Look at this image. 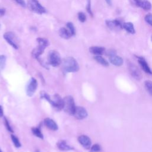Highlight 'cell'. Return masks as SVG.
Here are the masks:
<instances>
[{
    "label": "cell",
    "mask_w": 152,
    "mask_h": 152,
    "mask_svg": "<svg viewBox=\"0 0 152 152\" xmlns=\"http://www.w3.org/2000/svg\"><path fill=\"white\" fill-rule=\"evenodd\" d=\"M40 97L46 100L49 103L57 110H61L64 108V99L58 94H55L51 97L45 91H41L40 93Z\"/></svg>",
    "instance_id": "obj_1"
},
{
    "label": "cell",
    "mask_w": 152,
    "mask_h": 152,
    "mask_svg": "<svg viewBox=\"0 0 152 152\" xmlns=\"http://www.w3.org/2000/svg\"><path fill=\"white\" fill-rule=\"evenodd\" d=\"M62 68L64 72H75L79 70V65L76 59L71 56L65 58L62 61Z\"/></svg>",
    "instance_id": "obj_2"
},
{
    "label": "cell",
    "mask_w": 152,
    "mask_h": 152,
    "mask_svg": "<svg viewBox=\"0 0 152 152\" xmlns=\"http://www.w3.org/2000/svg\"><path fill=\"white\" fill-rule=\"evenodd\" d=\"M36 40L38 43V45L33 50L31 54L34 58L39 60V56L44 52L45 49L49 46V42L48 39L43 37H38Z\"/></svg>",
    "instance_id": "obj_3"
},
{
    "label": "cell",
    "mask_w": 152,
    "mask_h": 152,
    "mask_svg": "<svg viewBox=\"0 0 152 152\" xmlns=\"http://www.w3.org/2000/svg\"><path fill=\"white\" fill-rule=\"evenodd\" d=\"M48 63L52 66L56 67L62 63V59L59 52L55 50L49 52L48 55Z\"/></svg>",
    "instance_id": "obj_4"
},
{
    "label": "cell",
    "mask_w": 152,
    "mask_h": 152,
    "mask_svg": "<svg viewBox=\"0 0 152 152\" xmlns=\"http://www.w3.org/2000/svg\"><path fill=\"white\" fill-rule=\"evenodd\" d=\"M63 99L64 103L63 109L67 113L73 115L76 107L74 98L71 96H67L65 97Z\"/></svg>",
    "instance_id": "obj_5"
},
{
    "label": "cell",
    "mask_w": 152,
    "mask_h": 152,
    "mask_svg": "<svg viewBox=\"0 0 152 152\" xmlns=\"http://www.w3.org/2000/svg\"><path fill=\"white\" fill-rule=\"evenodd\" d=\"M27 4L29 9L37 14H42L46 12V9L38 1V0H28Z\"/></svg>",
    "instance_id": "obj_6"
},
{
    "label": "cell",
    "mask_w": 152,
    "mask_h": 152,
    "mask_svg": "<svg viewBox=\"0 0 152 152\" xmlns=\"http://www.w3.org/2000/svg\"><path fill=\"white\" fill-rule=\"evenodd\" d=\"M128 68L130 74L132 75V77L137 80H140L141 79V78L142 77V74L136 65L129 62L128 63Z\"/></svg>",
    "instance_id": "obj_7"
},
{
    "label": "cell",
    "mask_w": 152,
    "mask_h": 152,
    "mask_svg": "<svg viewBox=\"0 0 152 152\" xmlns=\"http://www.w3.org/2000/svg\"><path fill=\"white\" fill-rule=\"evenodd\" d=\"M37 87V80L34 78L31 77L30 79L26 86V93L27 96L29 97L32 96L34 94V92L36 91Z\"/></svg>",
    "instance_id": "obj_8"
},
{
    "label": "cell",
    "mask_w": 152,
    "mask_h": 152,
    "mask_svg": "<svg viewBox=\"0 0 152 152\" xmlns=\"http://www.w3.org/2000/svg\"><path fill=\"white\" fill-rule=\"evenodd\" d=\"M3 37L4 39L6 40V42L10 45L13 48L15 49H18V46L17 43H16V37L14 33L12 32H7L5 33L3 35Z\"/></svg>",
    "instance_id": "obj_9"
},
{
    "label": "cell",
    "mask_w": 152,
    "mask_h": 152,
    "mask_svg": "<svg viewBox=\"0 0 152 152\" xmlns=\"http://www.w3.org/2000/svg\"><path fill=\"white\" fill-rule=\"evenodd\" d=\"M106 24L107 26V27L113 31H118L120 30L121 29H122V24H121V23L115 19V20H106Z\"/></svg>",
    "instance_id": "obj_10"
},
{
    "label": "cell",
    "mask_w": 152,
    "mask_h": 152,
    "mask_svg": "<svg viewBox=\"0 0 152 152\" xmlns=\"http://www.w3.org/2000/svg\"><path fill=\"white\" fill-rule=\"evenodd\" d=\"M73 115L76 119L81 120L86 118L87 116L88 113L84 107L82 106H76Z\"/></svg>",
    "instance_id": "obj_11"
},
{
    "label": "cell",
    "mask_w": 152,
    "mask_h": 152,
    "mask_svg": "<svg viewBox=\"0 0 152 152\" xmlns=\"http://www.w3.org/2000/svg\"><path fill=\"white\" fill-rule=\"evenodd\" d=\"M78 141L80 144L86 149H89L91 147V141L90 138L86 135H81L78 138Z\"/></svg>",
    "instance_id": "obj_12"
},
{
    "label": "cell",
    "mask_w": 152,
    "mask_h": 152,
    "mask_svg": "<svg viewBox=\"0 0 152 152\" xmlns=\"http://www.w3.org/2000/svg\"><path fill=\"white\" fill-rule=\"evenodd\" d=\"M134 2L137 7L144 10H150L152 8V5L148 0H134Z\"/></svg>",
    "instance_id": "obj_13"
},
{
    "label": "cell",
    "mask_w": 152,
    "mask_h": 152,
    "mask_svg": "<svg viewBox=\"0 0 152 152\" xmlns=\"http://www.w3.org/2000/svg\"><path fill=\"white\" fill-rule=\"evenodd\" d=\"M138 62L141 66V68H142V69L147 74L152 75V71L151 70L150 66H148L147 62H146V61L145 60V59L142 57H140L138 56Z\"/></svg>",
    "instance_id": "obj_14"
},
{
    "label": "cell",
    "mask_w": 152,
    "mask_h": 152,
    "mask_svg": "<svg viewBox=\"0 0 152 152\" xmlns=\"http://www.w3.org/2000/svg\"><path fill=\"white\" fill-rule=\"evenodd\" d=\"M109 57V61L112 64L116 66H120L123 64V62H124L123 59L121 56L116 55V54L110 56Z\"/></svg>",
    "instance_id": "obj_15"
},
{
    "label": "cell",
    "mask_w": 152,
    "mask_h": 152,
    "mask_svg": "<svg viewBox=\"0 0 152 152\" xmlns=\"http://www.w3.org/2000/svg\"><path fill=\"white\" fill-rule=\"evenodd\" d=\"M44 123H45V125L46 126V127L48 128L49 129H51L53 131H56L58 129V126L56 123L53 119L49 118H45L44 119Z\"/></svg>",
    "instance_id": "obj_16"
},
{
    "label": "cell",
    "mask_w": 152,
    "mask_h": 152,
    "mask_svg": "<svg viewBox=\"0 0 152 152\" xmlns=\"http://www.w3.org/2000/svg\"><path fill=\"white\" fill-rule=\"evenodd\" d=\"M89 51L91 53L95 55H102L105 52V48L102 46H91L89 48Z\"/></svg>",
    "instance_id": "obj_17"
},
{
    "label": "cell",
    "mask_w": 152,
    "mask_h": 152,
    "mask_svg": "<svg viewBox=\"0 0 152 152\" xmlns=\"http://www.w3.org/2000/svg\"><path fill=\"white\" fill-rule=\"evenodd\" d=\"M59 35L60 37H61L63 39H69L72 36L70 31L68 28L65 27H61L59 30Z\"/></svg>",
    "instance_id": "obj_18"
},
{
    "label": "cell",
    "mask_w": 152,
    "mask_h": 152,
    "mask_svg": "<svg viewBox=\"0 0 152 152\" xmlns=\"http://www.w3.org/2000/svg\"><path fill=\"white\" fill-rule=\"evenodd\" d=\"M57 147L58 148L62 151H68V150H71L72 149L71 147H70L66 142V141L64 140H61L58 141L57 144Z\"/></svg>",
    "instance_id": "obj_19"
},
{
    "label": "cell",
    "mask_w": 152,
    "mask_h": 152,
    "mask_svg": "<svg viewBox=\"0 0 152 152\" xmlns=\"http://www.w3.org/2000/svg\"><path fill=\"white\" fill-rule=\"evenodd\" d=\"M122 28L130 34H135V30L134 24L131 22H125L122 24Z\"/></svg>",
    "instance_id": "obj_20"
},
{
    "label": "cell",
    "mask_w": 152,
    "mask_h": 152,
    "mask_svg": "<svg viewBox=\"0 0 152 152\" xmlns=\"http://www.w3.org/2000/svg\"><path fill=\"white\" fill-rule=\"evenodd\" d=\"M94 59L97 62L104 66H108L109 65V62L101 55H95L94 56Z\"/></svg>",
    "instance_id": "obj_21"
},
{
    "label": "cell",
    "mask_w": 152,
    "mask_h": 152,
    "mask_svg": "<svg viewBox=\"0 0 152 152\" xmlns=\"http://www.w3.org/2000/svg\"><path fill=\"white\" fill-rule=\"evenodd\" d=\"M31 131L33 134L37 137L40 139H43V135L41 132L40 129L39 127H33L31 128Z\"/></svg>",
    "instance_id": "obj_22"
},
{
    "label": "cell",
    "mask_w": 152,
    "mask_h": 152,
    "mask_svg": "<svg viewBox=\"0 0 152 152\" xmlns=\"http://www.w3.org/2000/svg\"><path fill=\"white\" fill-rule=\"evenodd\" d=\"M144 86L147 91L152 96V81L150 80L145 81Z\"/></svg>",
    "instance_id": "obj_23"
},
{
    "label": "cell",
    "mask_w": 152,
    "mask_h": 152,
    "mask_svg": "<svg viewBox=\"0 0 152 152\" xmlns=\"http://www.w3.org/2000/svg\"><path fill=\"white\" fill-rule=\"evenodd\" d=\"M11 138L12 140V141L13 142V144L14 145V146L17 148H19L21 146V144L18 140V138L14 135L13 134H11Z\"/></svg>",
    "instance_id": "obj_24"
},
{
    "label": "cell",
    "mask_w": 152,
    "mask_h": 152,
    "mask_svg": "<svg viewBox=\"0 0 152 152\" xmlns=\"http://www.w3.org/2000/svg\"><path fill=\"white\" fill-rule=\"evenodd\" d=\"M66 27L69 29L72 36L75 34V28L74 24L71 22H68L66 23Z\"/></svg>",
    "instance_id": "obj_25"
},
{
    "label": "cell",
    "mask_w": 152,
    "mask_h": 152,
    "mask_svg": "<svg viewBox=\"0 0 152 152\" xmlns=\"http://www.w3.org/2000/svg\"><path fill=\"white\" fill-rule=\"evenodd\" d=\"M91 0H87V5H86V11L90 14L91 17H93V13L91 10Z\"/></svg>",
    "instance_id": "obj_26"
},
{
    "label": "cell",
    "mask_w": 152,
    "mask_h": 152,
    "mask_svg": "<svg viewBox=\"0 0 152 152\" xmlns=\"http://www.w3.org/2000/svg\"><path fill=\"white\" fill-rule=\"evenodd\" d=\"M145 21L152 27V14H148L144 17Z\"/></svg>",
    "instance_id": "obj_27"
},
{
    "label": "cell",
    "mask_w": 152,
    "mask_h": 152,
    "mask_svg": "<svg viewBox=\"0 0 152 152\" xmlns=\"http://www.w3.org/2000/svg\"><path fill=\"white\" fill-rule=\"evenodd\" d=\"M91 152H99L101 151V147L98 144H95L91 147Z\"/></svg>",
    "instance_id": "obj_28"
},
{
    "label": "cell",
    "mask_w": 152,
    "mask_h": 152,
    "mask_svg": "<svg viewBox=\"0 0 152 152\" xmlns=\"http://www.w3.org/2000/svg\"><path fill=\"white\" fill-rule=\"evenodd\" d=\"M78 18L81 23H84L86 20V15L83 12H79L78 13Z\"/></svg>",
    "instance_id": "obj_29"
},
{
    "label": "cell",
    "mask_w": 152,
    "mask_h": 152,
    "mask_svg": "<svg viewBox=\"0 0 152 152\" xmlns=\"http://www.w3.org/2000/svg\"><path fill=\"white\" fill-rule=\"evenodd\" d=\"M4 121H5V127L7 128V129L10 132H13V129L12 128H11V126H10V124L8 122V121L7 120V119L6 118H4Z\"/></svg>",
    "instance_id": "obj_30"
},
{
    "label": "cell",
    "mask_w": 152,
    "mask_h": 152,
    "mask_svg": "<svg viewBox=\"0 0 152 152\" xmlns=\"http://www.w3.org/2000/svg\"><path fill=\"white\" fill-rule=\"evenodd\" d=\"M16 3H17L18 5L23 7H26V4L24 0H14Z\"/></svg>",
    "instance_id": "obj_31"
},
{
    "label": "cell",
    "mask_w": 152,
    "mask_h": 152,
    "mask_svg": "<svg viewBox=\"0 0 152 152\" xmlns=\"http://www.w3.org/2000/svg\"><path fill=\"white\" fill-rule=\"evenodd\" d=\"M5 12V10L4 8H0V15L1 16L4 15Z\"/></svg>",
    "instance_id": "obj_32"
},
{
    "label": "cell",
    "mask_w": 152,
    "mask_h": 152,
    "mask_svg": "<svg viewBox=\"0 0 152 152\" xmlns=\"http://www.w3.org/2000/svg\"><path fill=\"white\" fill-rule=\"evenodd\" d=\"M4 115V110L2 107L0 105V117H2Z\"/></svg>",
    "instance_id": "obj_33"
},
{
    "label": "cell",
    "mask_w": 152,
    "mask_h": 152,
    "mask_svg": "<svg viewBox=\"0 0 152 152\" xmlns=\"http://www.w3.org/2000/svg\"><path fill=\"white\" fill-rule=\"evenodd\" d=\"M106 4L109 5V6H112V0H105Z\"/></svg>",
    "instance_id": "obj_34"
},
{
    "label": "cell",
    "mask_w": 152,
    "mask_h": 152,
    "mask_svg": "<svg viewBox=\"0 0 152 152\" xmlns=\"http://www.w3.org/2000/svg\"><path fill=\"white\" fill-rule=\"evenodd\" d=\"M151 41H152V35H151Z\"/></svg>",
    "instance_id": "obj_35"
},
{
    "label": "cell",
    "mask_w": 152,
    "mask_h": 152,
    "mask_svg": "<svg viewBox=\"0 0 152 152\" xmlns=\"http://www.w3.org/2000/svg\"><path fill=\"white\" fill-rule=\"evenodd\" d=\"M0 152H2V150H1V148H0Z\"/></svg>",
    "instance_id": "obj_36"
}]
</instances>
